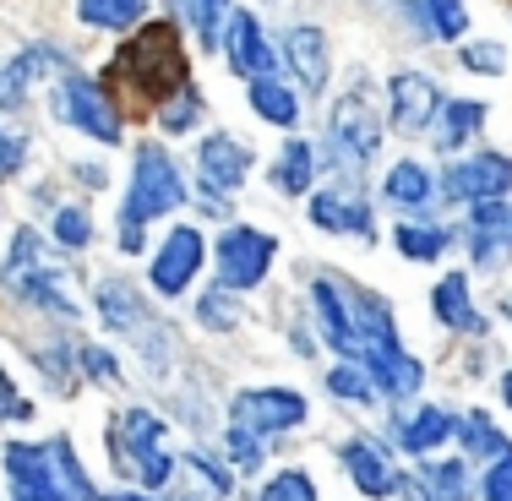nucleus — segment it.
<instances>
[{
	"instance_id": "nucleus-1",
	"label": "nucleus",
	"mask_w": 512,
	"mask_h": 501,
	"mask_svg": "<svg viewBox=\"0 0 512 501\" xmlns=\"http://www.w3.org/2000/svg\"><path fill=\"white\" fill-rule=\"evenodd\" d=\"M109 71L126 88L131 109H153L158 115V104H169L191 82V60H186V44H180V28L175 22H142L120 44V55L109 60Z\"/></svg>"
},
{
	"instance_id": "nucleus-2",
	"label": "nucleus",
	"mask_w": 512,
	"mask_h": 501,
	"mask_svg": "<svg viewBox=\"0 0 512 501\" xmlns=\"http://www.w3.org/2000/svg\"><path fill=\"white\" fill-rule=\"evenodd\" d=\"M0 463H6L11 501H99L71 436H50V442H6L0 447Z\"/></svg>"
},
{
	"instance_id": "nucleus-3",
	"label": "nucleus",
	"mask_w": 512,
	"mask_h": 501,
	"mask_svg": "<svg viewBox=\"0 0 512 501\" xmlns=\"http://www.w3.org/2000/svg\"><path fill=\"white\" fill-rule=\"evenodd\" d=\"M109 458L137 491H164L180 474V458L169 452V420H158L153 409L109 414Z\"/></svg>"
},
{
	"instance_id": "nucleus-4",
	"label": "nucleus",
	"mask_w": 512,
	"mask_h": 501,
	"mask_svg": "<svg viewBox=\"0 0 512 501\" xmlns=\"http://www.w3.org/2000/svg\"><path fill=\"white\" fill-rule=\"evenodd\" d=\"M0 278H6V289H17V300L39 305L44 316H60V322H77L82 316L77 284H71L66 267L50 262L39 229H17V240H11V251H6V273Z\"/></svg>"
},
{
	"instance_id": "nucleus-5",
	"label": "nucleus",
	"mask_w": 512,
	"mask_h": 501,
	"mask_svg": "<svg viewBox=\"0 0 512 501\" xmlns=\"http://www.w3.org/2000/svg\"><path fill=\"white\" fill-rule=\"evenodd\" d=\"M186 202H191L186 169L158 148V142H142L137 158H131V186H126V202H120L115 224H142L148 229L153 218H169L175 207H186Z\"/></svg>"
},
{
	"instance_id": "nucleus-6",
	"label": "nucleus",
	"mask_w": 512,
	"mask_h": 501,
	"mask_svg": "<svg viewBox=\"0 0 512 501\" xmlns=\"http://www.w3.org/2000/svg\"><path fill=\"white\" fill-rule=\"evenodd\" d=\"M382 131H387V115H376L371 104V88H355L344 93V99L333 104V115H327V164L338 169V175H365L371 169V158L382 153Z\"/></svg>"
},
{
	"instance_id": "nucleus-7",
	"label": "nucleus",
	"mask_w": 512,
	"mask_h": 501,
	"mask_svg": "<svg viewBox=\"0 0 512 501\" xmlns=\"http://www.w3.org/2000/svg\"><path fill=\"white\" fill-rule=\"evenodd\" d=\"M93 305H99V316H104L109 333H126L131 344H137V349L158 365V371H164V349H169V333H175V327L158 322L153 305L142 300V289L131 284V278H99Z\"/></svg>"
},
{
	"instance_id": "nucleus-8",
	"label": "nucleus",
	"mask_w": 512,
	"mask_h": 501,
	"mask_svg": "<svg viewBox=\"0 0 512 501\" xmlns=\"http://www.w3.org/2000/svg\"><path fill=\"white\" fill-rule=\"evenodd\" d=\"M50 109L71 131H82V137H93V142H109V148L126 137V115H120V104L109 99V88L99 77L66 71V77L55 82V93H50Z\"/></svg>"
},
{
	"instance_id": "nucleus-9",
	"label": "nucleus",
	"mask_w": 512,
	"mask_h": 501,
	"mask_svg": "<svg viewBox=\"0 0 512 501\" xmlns=\"http://www.w3.org/2000/svg\"><path fill=\"white\" fill-rule=\"evenodd\" d=\"M273 256H278V240L256 224H229L224 235L213 240V267H218V284H224L229 295L262 289V278L273 273Z\"/></svg>"
},
{
	"instance_id": "nucleus-10",
	"label": "nucleus",
	"mask_w": 512,
	"mask_h": 501,
	"mask_svg": "<svg viewBox=\"0 0 512 501\" xmlns=\"http://www.w3.org/2000/svg\"><path fill=\"white\" fill-rule=\"evenodd\" d=\"M306 420H311V403L300 387H240L229 398V425L262 436V442L267 436H284V431H300Z\"/></svg>"
},
{
	"instance_id": "nucleus-11",
	"label": "nucleus",
	"mask_w": 512,
	"mask_h": 501,
	"mask_svg": "<svg viewBox=\"0 0 512 501\" xmlns=\"http://www.w3.org/2000/svg\"><path fill=\"white\" fill-rule=\"evenodd\" d=\"M436 191H442L447 202H458V207L502 202V197H512V158L491 153V148H485V153H463V158H453V169L436 180Z\"/></svg>"
},
{
	"instance_id": "nucleus-12",
	"label": "nucleus",
	"mask_w": 512,
	"mask_h": 501,
	"mask_svg": "<svg viewBox=\"0 0 512 501\" xmlns=\"http://www.w3.org/2000/svg\"><path fill=\"white\" fill-rule=\"evenodd\" d=\"M442 88H436L425 71H393L387 77V126L398 137H431L436 120H442Z\"/></svg>"
},
{
	"instance_id": "nucleus-13",
	"label": "nucleus",
	"mask_w": 512,
	"mask_h": 501,
	"mask_svg": "<svg viewBox=\"0 0 512 501\" xmlns=\"http://www.w3.org/2000/svg\"><path fill=\"white\" fill-rule=\"evenodd\" d=\"M311 224L322 235H355V240H376V218L365 202V186L355 175L327 180L322 191H311Z\"/></svg>"
},
{
	"instance_id": "nucleus-14",
	"label": "nucleus",
	"mask_w": 512,
	"mask_h": 501,
	"mask_svg": "<svg viewBox=\"0 0 512 501\" xmlns=\"http://www.w3.org/2000/svg\"><path fill=\"white\" fill-rule=\"evenodd\" d=\"M202 256H207V246H202V229L175 224L164 240H158V251H153V262H148V284H153V295L180 300L191 284H197Z\"/></svg>"
},
{
	"instance_id": "nucleus-15",
	"label": "nucleus",
	"mask_w": 512,
	"mask_h": 501,
	"mask_svg": "<svg viewBox=\"0 0 512 501\" xmlns=\"http://www.w3.org/2000/svg\"><path fill=\"white\" fill-rule=\"evenodd\" d=\"M463 240H469V262L480 273H496V267L512 262V202H474L469 218H463Z\"/></svg>"
},
{
	"instance_id": "nucleus-16",
	"label": "nucleus",
	"mask_w": 512,
	"mask_h": 501,
	"mask_svg": "<svg viewBox=\"0 0 512 501\" xmlns=\"http://www.w3.org/2000/svg\"><path fill=\"white\" fill-rule=\"evenodd\" d=\"M224 55H229V66H235V77H246V82L278 77V50H273V39H267V28H262L256 11H229Z\"/></svg>"
},
{
	"instance_id": "nucleus-17",
	"label": "nucleus",
	"mask_w": 512,
	"mask_h": 501,
	"mask_svg": "<svg viewBox=\"0 0 512 501\" xmlns=\"http://www.w3.org/2000/svg\"><path fill=\"white\" fill-rule=\"evenodd\" d=\"M338 463H344V474L355 480V491L365 501H387L398 491V463L376 436H349V442L338 447Z\"/></svg>"
},
{
	"instance_id": "nucleus-18",
	"label": "nucleus",
	"mask_w": 512,
	"mask_h": 501,
	"mask_svg": "<svg viewBox=\"0 0 512 501\" xmlns=\"http://www.w3.org/2000/svg\"><path fill=\"white\" fill-rule=\"evenodd\" d=\"M251 148L240 137H229V131H213V137H202L197 148V175L207 191H218V197H229V191H240L251 180Z\"/></svg>"
},
{
	"instance_id": "nucleus-19",
	"label": "nucleus",
	"mask_w": 512,
	"mask_h": 501,
	"mask_svg": "<svg viewBox=\"0 0 512 501\" xmlns=\"http://www.w3.org/2000/svg\"><path fill=\"white\" fill-rule=\"evenodd\" d=\"M278 60H284V71H295L300 93H322V88H327L333 55H327V33L316 28V22H295V28H284Z\"/></svg>"
},
{
	"instance_id": "nucleus-20",
	"label": "nucleus",
	"mask_w": 512,
	"mask_h": 501,
	"mask_svg": "<svg viewBox=\"0 0 512 501\" xmlns=\"http://www.w3.org/2000/svg\"><path fill=\"white\" fill-rule=\"evenodd\" d=\"M50 71H71L55 44H22V50L0 66V109H22L33 93V82H44Z\"/></svg>"
},
{
	"instance_id": "nucleus-21",
	"label": "nucleus",
	"mask_w": 512,
	"mask_h": 501,
	"mask_svg": "<svg viewBox=\"0 0 512 501\" xmlns=\"http://www.w3.org/2000/svg\"><path fill=\"white\" fill-rule=\"evenodd\" d=\"M311 311L322 322V344L338 349L344 360H355V316L344 305V289H338V273H316L311 284Z\"/></svg>"
},
{
	"instance_id": "nucleus-22",
	"label": "nucleus",
	"mask_w": 512,
	"mask_h": 501,
	"mask_svg": "<svg viewBox=\"0 0 512 501\" xmlns=\"http://www.w3.org/2000/svg\"><path fill=\"white\" fill-rule=\"evenodd\" d=\"M431 316L447 327V333H463V338H485V316L474 305V289H469V273H447L442 284L431 289Z\"/></svg>"
},
{
	"instance_id": "nucleus-23",
	"label": "nucleus",
	"mask_w": 512,
	"mask_h": 501,
	"mask_svg": "<svg viewBox=\"0 0 512 501\" xmlns=\"http://www.w3.org/2000/svg\"><path fill=\"white\" fill-rule=\"evenodd\" d=\"M431 197H436V175L420 158H398L382 175V202L393 213H431Z\"/></svg>"
},
{
	"instance_id": "nucleus-24",
	"label": "nucleus",
	"mask_w": 512,
	"mask_h": 501,
	"mask_svg": "<svg viewBox=\"0 0 512 501\" xmlns=\"http://www.w3.org/2000/svg\"><path fill=\"white\" fill-rule=\"evenodd\" d=\"M404 17L420 39L463 44V33H469V0H404Z\"/></svg>"
},
{
	"instance_id": "nucleus-25",
	"label": "nucleus",
	"mask_w": 512,
	"mask_h": 501,
	"mask_svg": "<svg viewBox=\"0 0 512 501\" xmlns=\"http://www.w3.org/2000/svg\"><path fill=\"white\" fill-rule=\"evenodd\" d=\"M393 431H398V447H404L409 458H431L436 447H447V442H453L458 414H447L442 403H425V409L404 414V420H398Z\"/></svg>"
},
{
	"instance_id": "nucleus-26",
	"label": "nucleus",
	"mask_w": 512,
	"mask_h": 501,
	"mask_svg": "<svg viewBox=\"0 0 512 501\" xmlns=\"http://www.w3.org/2000/svg\"><path fill=\"white\" fill-rule=\"evenodd\" d=\"M316 169H322V153H316V142L306 137H289L284 148L273 158V191H284V197H311L316 191Z\"/></svg>"
},
{
	"instance_id": "nucleus-27",
	"label": "nucleus",
	"mask_w": 512,
	"mask_h": 501,
	"mask_svg": "<svg viewBox=\"0 0 512 501\" xmlns=\"http://www.w3.org/2000/svg\"><path fill=\"white\" fill-rule=\"evenodd\" d=\"M365 376H371L376 398L404 403V398H414V393L425 387V360H414L409 349H398V354H382V360H371V365H365Z\"/></svg>"
},
{
	"instance_id": "nucleus-28",
	"label": "nucleus",
	"mask_w": 512,
	"mask_h": 501,
	"mask_svg": "<svg viewBox=\"0 0 512 501\" xmlns=\"http://www.w3.org/2000/svg\"><path fill=\"white\" fill-rule=\"evenodd\" d=\"M485 115H491V109H485L480 99H447V104H442V120H436V131H431V137H436V153H447V158L463 153L474 137H480Z\"/></svg>"
},
{
	"instance_id": "nucleus-29",
	"label": "nucleus",
	"mask_w": 512,
	"mask_h": 501,
	"mask_svg": "<svg viewBox=\"0 0 512 501\" xmlns=\"http://www.w3.org/2000/svg\"><path fill=\"white\" fill-rule=\"evenodd\" d=\"M453 436L463 442V463H496L502 452H512V436H507L485 409L458 414V431H453Z\"/></svg>"
},
{
	"instance_id": "nucleus-30",
	"label": "nucleus",
	"mask_w": 512,
	"mask_h": 501,
	"mask_svg": "<svg viewBox=\"0 0 512 501\" xmlns=\"http://www.w3.org/2000/svg\"><path fill=\"white\" fill-rule=\"evenodd\" d=\"M246 99H251V109L267 120V126H300V93L289 88L284 77H256V82H246Z\"/></svg>"
},
{
	"instance_id": "nucleus-31",
	"label": "nucleus",
	"mask_w": 512,
	"mask_h": 501,
	"mask_svg": "<svg viewBox=\"0 0 512 501\" xmlns=\"http://www.w3.org/2000/svg\"><path fill=\"white\" fill-rule=\"evenodd\" d=\"M77 22L93 33H137L148 22V0H77Z\"/></svg>"
},
{
	"instance_id": "nucleus-32",
	"label": "nucleus",
	"mask_w": 512,
	"mask_h": 501,
	"mask_svg": "<svg viewBox=\"0 0 512 501\" xmlns=\"http://www.w3.org/2000/svg\"><path fill=\"white\" fill-rule=\"evenodd\" d=\"M393 246H398V256H409V262H436V256H447V246H453V229L425 224V218H404V224L393 229Z\"/></svg>"
},
{
	"instance_id": "nucleus-33",
	"label": "nucleus",
	"mask_w": 512,
	"mask_h": 501,
	"mask_svg": "<svg viewBox=\"0 0 512 501\" xmlns=\"http://www.w3.org/2000/svg\"><path fill=\"white\" fill-rule=\"evenodd\" d=\"M469 469L474 463H463V458H431V463H420V485L431 491V501H469L474 496V480H469Z\"/></svg>"
},
{
	"instance_id": "nucleus-34",
	"label": "nucleus",
	"mask_w": 512,
	"mask_h": 501,
	"mask_svg": "<svg viewBox=\"0 0 512 501\" xmlns=\"http://www.w3.org/2000/svg\"><path fill=\"white\" fill-rule=\"evenodd\" d=\"M202 115H207L202 88H197V82H186L169 104H158V131H164V137H186V131L202 126Z\"/></svg>"
},
{
	"instance_id": "nucleus-35",
	"label": "nucleus",
	"mask_w": 512,
	"mask_h": 501,
	"mask_svg": "<svg viewBox=\"0 0 512 501\" xmlns=\"http://www.w3.org/2000/svg\"><path fill=\"white\" fill-rule=\"evenodd\" d=\"M50 240L60 251H88L93 246V213H88V202H66V207H55V218H50Z\"/></svg>"
},
{
	"instance_id": "nucleus-36",
	"label": "nucleus",
	"mask_w": 512,
	"mask_h": 501,
	"mask_svg": "<svg viewBox=\"0 0 512 501\" xmlns=\"http://www.w3.org/2000/svg\"><path fill=\"white\" fill-rule=\"evenodd\" d=\"M197 322L207 327V333H235L240 327V295H229L224 284H213L197 300Z\"/></svg>"
},
{
	"instance_id": "nucleus-37",
	"label": "nucleus",
	"mask_w": 512,
	"mask_h": 501,
	"mask_svg": "<svg viewBox=\"0 0 512 501\" xmlns=\"http://www.w3.org/2000/svg\"><path fill=\"white\" fill-rule=\"evenodd\" d=\"M186 17L197 28V39L207 50H224V22H229V0H186Z\"/></svg>"
},
{
	"instance_id": "nucleus-38",
	"label": "nucleus",
	"mask_w": 512,
	"mask_h": 501,
	"mask_svg": "<svg viewBox=\"0 0 512 501\" xmlns=\"http://www.w3.org/2000/svg\"><path fill=\"white\" fill-rule=\"evenodd\" d=\"M327 393L344 398V403H371V398H376V387H371V376H365V365L338 360L333 371H327Z\"/></svg>"
},
{
	"instance_id": "nucleus-39",
	"label": "nucleus",
	"mask_w": 512,
	"mask_h": 501,
	"mask_svg": "<svg viewBox=\"0 0 512 501\" xmlns=\"http://www.w3.org/2000/svg\"><path fill=\"white\" fill-rule=\"evenodd\" d=\"M224 458H229V469L256 474L267 463V442H262V436H251V431H240V425H229V431H224Z\"/></svg>"
},
{
	"instance_id": "nucleus-40",
	"label": "nucleus",
	"mask_w": 512,
	"mask_h": 501,
	"mask_svg": "<svg viewBox=\"0 0 512 501\" xmlns=\"http://www.w3.org/2000/svg\"><path fill=\"white\" fill-rule=\"evenodd\" d=\"M458 66H463V71H480V77H502V71H507V44H502V39L458 44Z\"/></svg>"
},
{
	"instance_id": "nucleus-41",
	"label": "nucleus",
	"mask_w": 512,
	"mask_h": 501,
	"mask_svg": "<svg viewBox=\"0 0 512 501\" xmlns=\"http://www.w3.org/2000/svg\"><path fill=\"white\" fill-rule=\"evenodd\" d=\"M256 501H322V496H316V480L306 469H278L273 480L262 485V496H256Z\"/></svg>"
},
{
	"instance_id": "nucleus-42",
	"label": "nucleus",
	"mask_w": 512,
	"mask_h": 501,
	"mask_svg": "<svg viewBox=\"0 0 512 501\" xmlns=\"http://www.w3.org/2000/svg\"><path fill=\"white\" fill-rule=\"evenodd\" d=\"M77 371L99 387L120 382V360H115V349H104V344H77Z\"/></svg>"
},
{
	"instance_id": "nucleus-43",
	"label": "nucleus",
	"mask_w": 512,
	"mask_h": 501,
	"mask_svg": "<svg viewBox=\"0 0 512 501\" xmlns=\"http://www.w3.org/2000/svg\"><path fill=\"white\" fill-rule=\"evenodd\" d=\"M186 469L202 480V491H213L218 501H224L229 491H235V474H229V458H207V452H191Z\"/></svg>"
},
{
	"instance_id": "nucleus-44",
	"label": "nucleus",
	"mask_w": 512,
	"mask_h": 501,
	"mask_svg": "<svg viewBox=\"0 0 512 501\" xmlns=\"http://www.w3.org/2000/svg\"><path fill=\"white\" fill-rule=\"evenodd\" d=\"M22 420H33V398L17 387V376L0 371V425H22Z\"/></svg>"
},
{
	"instance_id": "nucleus-45",
	"label": "nucleus",
	"mask_w": 512,
	"mask_h": 501,
	"mask_svg": "<svg viewBox=\"0 0 512 501\" xmlns=\"http://www.w3.org/2000/svg\"><path fill=\"white\" fill-rule=\"evenodd\" d=\"M480 501H512V452H502L496 463H485V474H480Z\"/></svg>"
},
{
	"instance_id": "nucleus-46",
	"label": "nucleus",
	"mask_w": 512,
	"mask_h": 501,
	"mask_svg": "<svg viewBox=\"0 0 512 501\" xmlns=\"http://www.w3.org/2000/svg\"><path fill=\"white\" fill-rule=\"evenodd\" d=\"M22 164H28V137H22V131H6V126H0V180L22 175Z\"/></svg>"
},
{
	"instance_id": "nucleus-47",
	"label": "nucleus",
	"mask_w": 512,
	"mask_h": 501,
	"mask_svg": "<svg viewBox=\"0 0 512 501\" xmlns=\"http://www.w3.org/2000/svg\"><path fill=\"white\" fill-rule=\"evenodd\" d=\"M115 240H120V251H126V256L148 251V229H142V224H115Z\"/></svg>"
},
{
	"instance_id": "nucleus-48",
	"label": "nucleus",
	"mask_w": 512,
	"mask_h": 501,
	"mask_svg": "<svg viewBox=\"0 0 512 501\" xmlns=\"http://www.w3.org/2000/svg\"><path fill=\"white\" fill-rule=\"evenodd\" d=\"M197 207H202L207 218H229V207H235V202H229V197H218V191H207V186H202V191H197Z\"/></svg>"
},
{
	"instance_id": "nucleus-49",
	"label": "nucleus",
	"mask_w": 512,
	"mask_h": 501,
	"mask_svg": "<svg viewBox=\"0 0 512 501\" xmlns=\"http://www.w3.org/2000/svg\"><path fill=\"white\" fill-rule=\"evenodd\" d=\"M99 501H153V491H126V485H120V491H104Z\"/></svg>"
},
{
	"instance_id": "nucleus-50",
	"label": "nucleus",
	"mask_w": 512,
	"mask_h": 501,
	"mask_svg": "<svg viewBox=\"0 0 512 501\" xmlns=\"http://www.w3.org/2000/svg\"><path fill=\"white\" fill-rule=\"evenodd\" d=\"M77 180H88V186H104V169H99V164H77Z\"/></svg>"
},
{
	"instance_id": "nucleus-51",
	"label": "nucleus",
	"mask_w": 512,
	"mask_h": 501,
	"mask_svg": "<svg viewBox=\"0 0 512 501\" xmlns=\"http://www.w3.org/2000/svg\"><path fill=\"white\" fill-rule=\"evenodd\" d=\"M502 403H507V409H512V365H507V371H502Z\"/></svg>"
},
{
	"instance_id": "nucleus-52",
	"label": "nucleus",
	"mask_w": 512,
	"mask_h": 501,
	"mask_svg": "<svg viewBox=\"0 0 512 501\" xmlns=\"http://www.w3.org/2000/svg\"><path fill=\"white\" fill-rule=\"evenodd\" d=\"M502 316H507V322H512V295H502Z\"/></svg>"
}]
</instances>
